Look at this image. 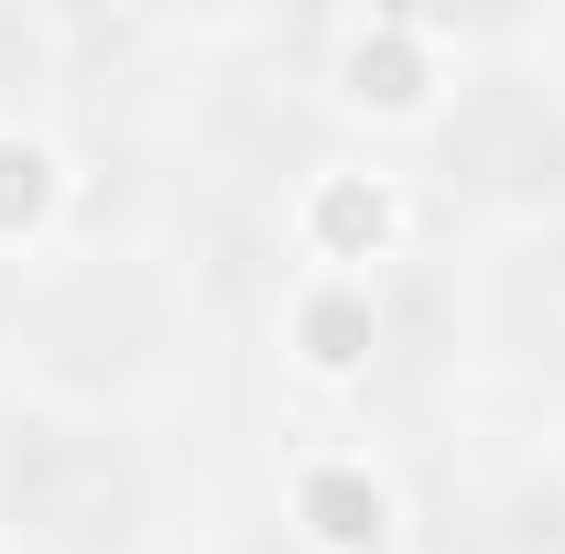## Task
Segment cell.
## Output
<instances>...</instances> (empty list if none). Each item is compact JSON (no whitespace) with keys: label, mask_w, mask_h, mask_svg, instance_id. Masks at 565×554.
I'll return each instance as SVG.
<instances>
[{"label":"cell","mask_w":565,"mask_h":554,"mask_svg":"<svg viewBox=\"0 0 565 554\" xmlns=\"http://www.w3.org/2000/svg\"><path fill=\"white\" fill-rule=\"evenodd\" d=\"M446 554H565V457H511L457 489Z\"/></svg>","instance_id":"cell-1"}]
</instances>
